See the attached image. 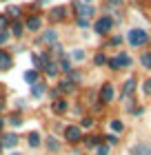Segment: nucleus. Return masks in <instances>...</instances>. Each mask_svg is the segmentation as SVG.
Instances as JSON below:
<instances>
[{
    "instance_id": "nucleus-1",
    "label": "nucleus",
    "mask_w": 151,
    "mask_h": 155,
    "mask_svg": "<svg viewBox=\"0 0 151 155\" xmlns=\"http://www.w3.org/2000/svg\"><path fill=\"white\" fill-rule=\"evenodd\" d=\"M147 31L145 29H131L129 31V36H127V40H129V45L131 47H140V45H145L147 42Z\"/></svg>"
},
{
    "instance_id": "nucleus-2",
    "label": "nucleus",
    "mask_w": 151,
    "mask_h": 155,
    "mask_svg": "<svg viewBox=\"0 0 151 155\" xmlns=\"http://www.w3.org/2000/svg\"><path fill=\"white\" fill-rule=\"evenodd\" d=\"M111 27H113V20L109 16H102L96 25H93V29H96V33H109Z\"/></svg>"
},
{
    "instance_id": "nucleus-3",
    "label": "nucleus",
    "mask_w": 151,
    "mask_h": 155,
    "mask_svg": "<svg viewBox=\"0 0 151 155\" xmlns=\"http://www.w3.org/2000/svg\"><path fill=\"white\" fill-rule=\"evenodd\" d=\"M64 137H67V142L76 144V142H80V140H82V133H80L78 126H67V129H64Z\"/></svg>"
},
{
    "instance_id": "nucleus-4",
    "label": "nucleus",
    "mask_w": 151,
    "mask_h": 155,
    "mask_svg": "<svg viewBox=\"0 0 151 155\" xmlns=\"http://www.w3.org/2000/svg\"><path fill=\"white\" fill-rule=\"evenodd\" d=\"M74 9H76V13H78V18H84V20H87L89 16H93V7H91V5L76 2V5H74Z\"/></svg>"
},
{
    "instance_id": "nucleus-5",
    "label": "nucleus",
    "mask_w": 151,
    "mask_h": 155,
    "mask_svg": "<svg viewBox=\"0 0 151 155\" xmlns=\"http://www.w3.org/2000/svg\"><path fill=\"white\" fill-rule=\"evenodd\" d=\"M42 69H45V73H47L49 78H56V75H58V71H60L58 64H56V62H51L49 58H42Z\"/></svg>"
},
{
    "instance_id": "nucleus-6",
    "label": "nucleus",
    "mask_w": 151,
    "mask_h": 155,
    "mask_svg": "<svg viewBox=\"0 0 151 155\" xmlns=\"http://www.w3.org/2000/svg\"><path fill=\"white\" fill-rule=\"evenodd\" d=\"M111 100H113V87H111V84H105V87L100 89V102L109 104Z\"/></svg>"
},
{
    "instance_id": "nucleus-7",
    "label": "nucleus",
    "mask_w": 151,
    "mask_h": 155,
    "mask_svg": "<svg viewBox=\"0 0 151 155\" xmlns=\"http://www.w3.org/2000/svg\"><path fill=\"white\" fill-rule=\"evenodd\" d=\"M131 155H151V146L149 144H136V146H131Z\"/></svg>"
},
{
    "instance_id": "nucleus-8",
    "label": "nucleus",
    "mask_w": 151,
    "mask_h": 155,
    "mask_svg": "<svg viewBox=\"0 0 151 155\" xmlns=\"http://www.w3.org/2000/svg\"><path fill=\"white\" fill-rule=\"evenodd\" d=\"M11 67V55L7 51H0V71H7Z\"/></svg>"
},
{
    "instance_id": "nucleus-9",
    "label": "nucleus",
    "mask_w": 151,
    "mask_h": 155,
    "mask_svg": "<svg viewBox=\"0 0 151 155\" xmlns=\"http://www.w3.org/2000/svg\"><path fill=\"white\" fill-rule=\"evenodd\" d=\"M58 69L60 71H64V73H71L74 69H71V60L67 58V55H60V64H58Z\"/></svg>"
},
{
    "instance_id": "nucleus-10",
    "label": "nucleus",
    "mask_w": 151,
    "mask_h": 155,
    "mask_svg": "<svg viewBox=\"0 0 151 155\" xmlns=\"http://www.w3.org/2000/svg\"><path fill=\"white\" fill-rule=\"evenodd\" d=\"M40 25H42V20H40L38 16H33V18L27 20V29H29V31H38V29H40Z\"/></svg>"
},
{
    "instance_id": "nucleus-11",
    "label": "nucleus",
    "mask_w": 151,
    "mask_h": 155,
    "mask_svg": "<svg viewBox=\"0 0 151 155\" xmlns=\"http://www.w3.org/2000/svg\"><path fill=\"white\" fill-rule=\"evenodd\" d=\"M67 107H69V104H67V100H56V102H53V111H56L58 115L67 113Z\"/></svg>"
},
{
    "instance_id": "nucleus-12",
    "label": "nucleus",
    "mask_w": 151,
    "mask_h": 155,
    "mask_svg": "<svg viewBox=\"0 0 151 155\" xmlns=\"http://www.w3.org/2000/svg\"><path fill=\"white\" fill-rule=\"evenodd\" d=\"M18 144V135L16 133H7V135L2 137V146H16Z\"/></svg>"
},
{
    "instance_id": "nucleus-13",
    "label": "nucleus",
    "mask_w": 151,
    "mask_h": 155,
    "mask_svg": "<svg viewBox=\"0 0 151 155\" xmlns=\"http://www.w3.org/2000/svg\"><path fill=\"white\" fill-rule=\"evenodd\" d=\"M133 87H136V82H133V78H129V80L125 82V89H122V97H129L133 93Z\"/></svg>"
},
{
    "instance_id": "nucleus-14",
    "label": "nucleus",
    "mask_w": 151,
    "mask_h": 155,
    "mask_svg": "<svg viewBox=\"0 0 151 155\" xmlns=\"http://www.w3.org/2000/svg\"><path fill=\"white\" fill-rule=\"evenodd\" d=\"M64 13H67V9H64V7H56V9L49 11V16H51L53 20H62V18H64Z\"/></svg>"
},
{
    "instance_id": "nucleus-15",
    "label": "nucleus",
    "mask_w": 151,
    "mask_h": 155,
    "mask_svg": "<svg viewBox=\"0 0 151 155\" xmlns=\"http://www.w3.org/2000/svg\"><path fill=\"white\" fill-rule=\"evenodd\" d=\"M56 40H58V36H56L53 29L45 31V36H42V42H47V45H56Z\"/></svg>"
},
{
    "instance_id": "nucleus-16",
    "label": "nucleus",
    "mask_w": 151,
    "mask_h": 155,
    "mask_svg": "<svg viewBox=\"0 0 151 155\" xmlns=\"http://www.w3.org/2000/svg\"><path fill=\"white\" fill-rule=\"evenodd\" d=\"M42 93H45V84H42V82L31 84V95H33V97H40Z\"/></svg>"
},
{
    "instance_id": "nucleus-17",
    "label": "nucleus",
    "mask_w": 151,
    "mask_h": 155,
    "mask_svg": "<svg viewBox=\"0 0 151 155\" xmlns=\"http://www.w3.org/2000/svg\"><path fill=\"white\" fill-rule=\"evenodd\" d=\"M116 62H118V67H129V64H131V58H129L127 53H120L116 58Z\"/></svg>"
},
{
    "instance_id": "nucleus-18",
    "label": "nucleus",
    "mask_w": 151,
    "mask_h": 155,
    "mask_svg": "<svg viewBox=\"0 0 151 155\" xmlns=\"http://www.w3.org/2000/svg\"><path fill=\"white\" fill-rule=\"evenodd\" d=\"M25 80L29 82V84H36V82H38V71H36V69L27 71V73H25Z\"/></svg>"
},
{
    "instance_id": "nucleus-19",
    "label": "nucleus",
    "mask_w": 151,
    "mask_h": 155,
    "mask_svg": "<svg viewBox=\"0 0 151 155\" xmlns=\"http://www.w3.org/2000/svg\"><path fill=\"white\" fill-rule=\"evenodd\" d=\"M27 140H29V146H31V149H36V146H40V135H38V133H29V137H27Z\"/></svg>"
},
{
    "instance_id": "nucleus-20",
    "label": "nucleus",
    "mask_w": 151,
    "mask_h": 155,
    "mask_svg": "<svg viewBox=\"0 0 151 155\" xmlns=\"http://www.w3.org/2000/svg\"><path fill=\"white\" fill-rule=\"evenodd\" d=\"M58 87H60V91H74V87H76V84H74V82H71L69 78H67V80H62V82L58 84Z\"/></svg>"
},
{
    "instance_id": "nucleus-21",
    "label": "nucleus",
    "mask_w": 151,
    "mask_h": 155,
    "mask_svg": "<svg viewBox=\"0 0 151 155\" xmlns=\"http://www.w3.org/2000/svg\"><path fill=\"white\" fill-rule=\"evenodd\" d=\"M11 33H13V36H16V38H18V36H22V25H20L18 20H16V22L11 25Z\"/></svg>"
},
{
    "instance_id": "nucleus-22",
    "label": "nucleus",
    "mask_w": 151,
    "mask_h": 155,
    "mask_svg": "<svg viewBox=\"0 0 151 155\" xmlns=\"http://www.w3.org/2000/svg\"><path fill=\"white\" fill-rule=\"evenodd\" d=\"M100 144H102V137H87V146H100Z\"/></svg>"
},
{
    "instance_id": "nucleus-23",
    "label": "nucleus",
    "mask_w": 151,
    "mask_h": 155,
    "mask_svg": "<svg viewBox=\"0 0 151 155\" xmlns=\"http://www.w3.org/2000/svg\"><path fill=\"white\" fill-rule=\"evenodd\" d=\"M125 126H122V122L120 120H111V131H116V133H120Z\"/></svg>"
},
{
    "instance_id": "nucleus-24",
    "label": "nucleus",
    "mask_w": 151,
    "mask_h": 155,
    "mask_svg": "<svg viewBox=\"0 0 151 155\" xmlns=\"http://www.w3.org/2000/svg\"><path fill=\"white\" fill-rule=\"evenodd\" d=\"M140 62H142V67H147V69H151V53H145L140 58Z\"/></svg>"
},
{
    "instance_id": "nucleus-25",
    "label": "nucleus",
    "mask_w": 151,
    "mask_h": 155,
    "mask_svg": "<svg viewBox=\"0 0 151 155\" xmlns=\"http://www.w3.org/2000/svg\"><path fill=\"white\" fill-rule=\"evenodd\" d=\"M71 55H74V60H78V62L84 60V51H82V49H74V53H71Z\"/></svg>"
},
{
    "instance_id": "nucleus-26",
    "label": "nucleus",
    "mask_w": 151,
    "mask_h": 155,
    "mask_svg": "<svg viewBox=\"0 0 151 155\" xmlns=\"http://www.w3.org/2000/svg\"><path fill=\"white\" fill-rule=\"evenodd\" d=\"M9 124L11 126H20V124H22V120H20V115H11L9 117Z\"/></svg>"
},
{
    "instance_id": "nucleus-27",
    "label": "nucleus",
    "mask_w": 151,
    "mask_h": 155,
    "mask_svg": "<svg viewBox=\"0 0 151 155\" xmlns=\"http://www.w3.org/2000/svg\"><path fill=\"white\" fill-rule=\"evenodd\" d=\"M47 146H49V151H58V142H56L53 137H49V142H47Z\"/></svg>"
},
{
    "instance_id": "nucleus-28",
    "label": "nucleus",
    "mask_w": 151,
    "mask_h": 155,
    "mask_svg": "<svg viewBox=\"0 0 151 155\" xmlns=\"http://www.w3.org/2000/svg\"><path fill=\"white\" fill-rule=\"evenodd\" d=\"M93 62H96V64L100 67V64H105V62H107V58H105V55H102V53H98V55H96V58H93Z\"/></svg>"
},
{
    "instance_id": "nucleus-29",
    "label": "nucleus",
    "mask_w": 151,
    "mask_h": 155,
    "mask_svg": "<svg viewBox=\"0 0 151 155\" xmlns=\"http://www.w3.org/2000/svg\"><path fill=\"white\" fill-rule=\"evenodd\" d=\"M98 155H109V146H107V144H100V146H98Z\"/></svg>"
},
{
    "instance_id": "nucleus-30",
    "label": "nucleus",
    "mask_w": 151,
    "mask_h": 155,
    "mask_svg": "<svg viewBox=\"0 0 151 155\" xmlns=\"http://www.w3.org/2000/svg\"><path fill=\"white\" fill-rule=\"evenodd\" d=\"M7 13H9L11 18H18V13H20V9H18V7H9V11H7Z\"/></svg>"
},
{
    "instance_id": "nucleus-31",
    "label": "nucleus",
    "mask_w": 151,
    "mask_h": 155,
    "mask_svg": "<svg viewBox=\"0 0 151 155\" xmlns=\"http://www.w3.org/2000/svg\"><path fill=\"white\" fill-rule=\"evenodd\" d=\"M145 95H151V78L145 80Z\"/></svg>"
},
{
    "instance_id": "nucleus-32",
    "label": "nucleus",
    "mask_w": 151,
    "mask_h": 155,
    "mask_svg": "<svg viewBox=\"0 0 151 155\" xmlns=\"http://www.w3.org/2000/svg\"><path fill=\"white\" fill-rule=\"evenodd\" d=\"M7 40H9V33H7V31H0V45H5Z\"/></svg>"
},
{
    "instance_id": "nucleus-33",
    "label": "nucleus",
    "mask_w": 151,
    "mask_h": 155,
    "mask_svg": "<svg viewBox=\"0 0 151 155\" xmlns=\"http://www.w3.org/2000/svg\"><path fill=\"white\" fill-rule=\"evenodd\" d=\"M91 124H93V120H91V117H82V126H84V129H89Z\"/></svg>"
},
{
    "instance_id": "nucleus-34",
    "label": "nucleus",
    "mask_w": 151,
    "mask_h": 155,
    "mask_svg": "<svg viewBox=\"0 0 151 155\" xmlns=\"http://www.w3.org/2000/svg\"><path fill=\"white\" fill-rule=\"evenodd\" d=\"M5 27H7V16L0 13V29H5Z\"/></svg>"
},
{
    "instance_id": "nucleus-35",
    "label": "nucleus",
    "mask_w": 151,
    "mask_h": 155,
    "mask_svg": "<svg viewBox=\"0 0 151 155\" xmlns=\"http://www.w3.org/2000/svg\"><path fill=\"white\" fill-rule=\"evenodd\" d=\"M89 25V20H84V18H78V27H87Z\"/></svg>"
},
{
    "instance_id": "nucleus-36",
    "label": "nucleus",
    "mask_w": 151,
    "mask_h": 155,
    "mask_svg": "<svg viewBox=\"0 0 151 155\" xmlns=\"http://www.w3.org/2000/svg\"><path fill=\"white\" fill-rule=\"evenodd\" d=\"M105 140H107L109 144H116V142H118V140H116V135H109V137H105Z\"/></svg>"
},
{
    "instance_id": "nucleus-37",
    "label": "nucleus",
    "mask_w": 151,
    "mask_h": 155,
    "mask_svg": "<svg viewBox=\"0 0 151 155\" xmlns=\"http://www.w3.org/2000/svg\"><path fill=\"white\" fill-rule=\"evenodd\" d=\"M109 67H111V69H118V62H116V58H113V60H109Z\"/></svg>"
},
{
    "instance_id": "nucleus-38",
    "label": "nucleus",
    "mask_w": 151,
    "mask_h": 155,
    "mask_svg": "<svg viewBox=\"0 0 151 155\" xmlns=\"http://www.w3.org/2000/svg\"><path fill=\"white\" fill-rule=\"evenodd\" d=\"M109 5H122V0H109Z\"/></svg>"
},
{
    "instance_id": "nucleus-39",
    "label": "nucleus",
    "mask_w": 151,
    "mask_h": 155,
    "mask_svg": "<svg viewBox=\"0 0 151 155\" xmlns=\"http://www.w3.org/2000/svg\"><path fill=\"white\" fill-rule=\"evenodd\" d=\"M2 107H5V104H2V100H0V109H2Z\"/></svg>"
},
{
    "instance_id": "nucleus-40",
    "label": "nucleus",
    "mask_w": 151,
    "mask_h": 155,
    "mask_svg": "<svg viewBox=\"0 0 151 155\" xmlns=\"http://www.w3.org/2000/svg\"><path fill=\"white\" fill-rule=\"evenodd\" d=\"M0 129H2V120H0Z\"/></svg>"
},
{
    "instance_id": "nucleus-41",
    "label": "nucleus",
    "mask_w": 151,
    "mask_h": 155,
    "mask_svg": "<svg viewBox=\"0 0 151 155\" xmlns=\"http://www.w3.org/2000/svg\"><path fill=\"white\" fill-rule=\"evenodd\" d=\"M40 2H49V0H40Z\"/></svg>"
},
{
    "instance_id": "nucleus-42",
    "label": "nucleus",
    "mask_w": 151,
    "mask_h": 155,
    "mask_svg": "<svg viewBox=\"0 0 151 155\" xmlns=\"http://www.w3.org/2000/svg\"><path fill=\"white\" fill-rule=\"evenodd\" d=\"M0 151H2V142H0Z\"/></svg>"
},
{
    "instance_id": "nucleus-43",
    "label": "nucleus",
    "mask_w": 151,
    "mask_h": 155,
    "mask_svg": "<svg viewBox=\"0 0 151 155\" xmlns=\"http://www.w3.org/2000/svg\"><path fill=\"white\" fill-rule=\"evenodd\" d=\"M11 155H20V153H11Z\"/></svg>"
},
{
    "instance_id": "nucleus-44",
    "label": "nucleus",
    "mask_w": 151,
    "mask_h": 155,
    "mask_svg": "<svg viewBox=\"0 0 151 155\" xmlns=\"http://www.w3.org/2000/svg\"><path fill=\"white\" fill-rule=\"evenodd\" d=\"M84 2H89V0H84Z\"/></svg>"
}]
</instances>
